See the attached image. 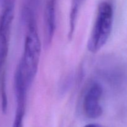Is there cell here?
<instances>
[{
	"label": "cell",
	"mask_w": 127,
	"mask_h": 127,
	"mask_svg": "<svg viewBox=\"0 0 127 127\" xmlns=\"http://www.w3.org/2000/svg\"><path fill=\"white\" fill-rule=\"evenodd\" d=\"M14 6L3 7L0 16V68L5 62L8 53L11 29L14 16Z\"/></svg>",
	"instance_id": "obj_4"
},
{
	"label": "cell",
	"mask_w": 127,
	"mask_h": 127,
	"mask_svg": "<svg viewBox=\"0 0 127 127\" xmlns=\"http://www.w3.org/2000/svg\"><path fill=\"white\" fill-rule=\"evenodd\" d=\"M84 1V0H72L70 14H69V31L68 33V37L70 39L72 38V37L74 34L78 14Z\"/></svg>",
	"instance_id": "obj_6"
},
{
	"label": "cell",
	"mask_w": 127,
	"mask_h": 127,
	"mask_svg": "<svg viewBox=\"0 0 127 127\" xmlns=\"http://www.w3.org/2000/svg\"><path fill=\"white\" fill-rule=\"evenodd\" d=\"M14 1L15 0H0V2L2 4L3 7H5L7 6H14Z\"/></svg>",
	"instance_id": "obj_9"
},
{
	"label": "cell",
	"mask_w": 127,
	"mask_h": 127,
	"mask_svg": "<svg viewBox=\"0 0 127 127\" xmlns=\"http://www.w3.org/2000/svg\"><path fill=\"white\" fill-rule=\"evenodd\" d=\"M102 93V87L96 82L92 83L87 89L83 97V107L84 114L89 119H97L102 114L100 105Z\"/></svg>",
	"instance_id": "obj_3"
},
{
	"label": "cell",
	"mask_w": 127,
	"mask_h": 127,
	"mask_svg": "<svg viewBox=\"0 0 127 127\" xmlns=\"http://www.w3.org/2000/svg\"><path fill=\"white\" fill-rule=\"evenodd\" d=\"M41 1L42 0H26L24 6V14L36 16V13Z\"/></svg>",
	"instance_id": "obj_7"
},
{
	"label": "cell",
	"mask_w": 127,
	"mask_h": 127,
	"mask_svg": "<svg viewBox=\"0 0 127 127\" xmlns=\"http://www.w3.org/2000/svg\"><path fill=\"white\" fill-rule=\"evenodd\" d=\"M57 0H47L43 16L44 22V37L46 45L52 43L54 37L57 26V14H56Z\"/></svg>",
	"instance_id": "obj_5"
},
{
	"label": "cell",
	"mask_w": 127,
	"mask_h": 127,
	"mask_svg": "<svg viewBox=\"0 0 127 127\" xmlns=\"http://www.w3.org/2000/svg\"><path fill=\"white\" fill-rule=\"evenodd\" d=\"M84 127H105L101 125H99V124H88V125H85Z\"/></svg>",
	"instance_id": "obj_10"
},
{
	"label": "cell",
	"mask_w": 127,
	"mask_h": 127,
	"mask_svg": "<svg viewBox=\"0 0 127 127\" xmlns=\"http://www.w3.org/2000/svg\"><path fill=\"white\" fill-rule=\"evenodd\" d=\"M26 109L22 108H16V115L14 120L12 127H24L23 120Z\"/></svg>",
	"instance_id": "obj_8"
},
{
	"label": "cell",
	"mask_w": 127,
	"mask_h": 127,
	"mask_svg": "<svg viewBox=\"0 0 127 127\" xmlns=\"http://www.w3.org/2000/svg\"><path fill=\"white\" fill-rule=\"evenodd\" d=\"M114 8L109 1L99 5L95 22L88 41V49L95 53L99 52L109 40L112 31Z\"/></svg>",
	"instance_id": "obj_2"
},
{
	"label": "cell",
	"mask_w": 127,
	"mask_h": 127,
	"mask_svg": "<svg viewBox=\"0 0 127 127\" xmlns=\"http://www.w3.org/2000/svg\"><path fill=\"white\" fill-rule=\"evenodd\" d=\"M25 19L27 22V31L23 54L17 67L31 86L38 71L42 45L37 31L35 16H26Z\"/></svg>",
	"instance_id": "obj_1"
}]
</instances>
